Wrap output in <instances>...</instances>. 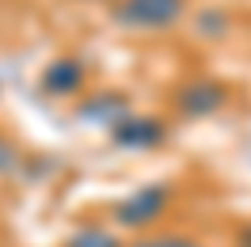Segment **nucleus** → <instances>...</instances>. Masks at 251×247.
<instances>
[{"instance_id":"nucleus-6","label":"nucleus","mask_w":251,"mask_h":247,"mask_svg":"<svg viewBox=\"0 0 251 247\" xmlns=\"http://www.w3.org/2000/svg\"><path fill=\"white\" fill-rule=\"evenodd\" d=\"M65 247H118V240H114L110 232H103V228H84V232H76Z\"/></svg>"},{"instance_id":"nucleus-9","label":"nucleus","mask_w":251,"mask_h":247,"mask_svg":"<svg viewBox=\"0 0 251 247\" xmlns=\"http://www.w3.org/2000/svg\"><path fill=\"white\" fill-rule=\"evenodd\" d=\"M168 240V236H164ZM164 240H141V244H129V247H164Z\"/></svg>"},{"instance_id":"nucleus-1","label":"nucleus","mask_w":251,"mask_h":247,"mask_svg":"<svg viewBox=\"0 0 251 247\" xmlns=\"http://www.w3.org/2000/svg\"><path fill=\"white\" fill-rule=\"evenodd\" d=\"M187 12V0H122L114 8V19L126 27H141V31H164Z\"/></svg>"},{"instance_id":"nucleus-10","label":"nucleus","mask_w":251,"mask_h":247,"mask_svg":"<svg viewBox=\"0 0 251 247\" xmlns=\"http://www.w3.org/2000/svg\"><path fill=\"white\" fill-rule=\"evenodd\" d=\"M240 244H244V247H251V228L244 232V236H240Z\"/></svg>"},{"instance_id":"nucleus-5","label":"nucleus","mask_w":251,"mask_h":247,"mask_svg":"<svg viewBox=\"0 0 251 247\" xmlns=\"http://www.w3.org/2000/svg\"><path fill=\"white\" fill-rule=\"evenodd\" d=\"M164 137L160 122L152 118H129V122H114V141L118 145H129V148H141V145H156Z\"/></svg>"},{"instance_id":"nucleus-7","label":"nucleus","mask_w":251,"mask_h":247,"mask_svg":"<svg viewBox=\"0 0 251 247\" xmlns=\"http://www.w3.org/2000/svg\"><path fill=\"white\" fill-rule=\"evenodd\" d=\"M12 164H16V148H12L8 141L0 137V171H8V168H12Z\"/></svg>"},{"instance_id":"nucleus-8","label":"nucleus","mask_w":251,"mask_h":247,"mask_svg":"<svg viewBox=\"0 0 251 247\" xmlns=\"http://www.w3.org/2000/svg\"><path fill=\"white\" fill-rule=\"evenodd\" d=\"M164 247H198V244H190V240H175V236H168V240H164Z\"/></svg>"},{"instance_id":"nucleus-3","label":"nucleus","mask_w":251,"mask_h":247,"mask_svg":"<svg viewBox=\"0 0 251 247\" xmlns=\"http://www.w3.org/2000/svg\"><path fill=\"white\" fill-rule=\"evenodd\" d=\"M221 103H225V88L213 84V80H194V84H187V88L179 92V110L190 114V118H205V114H213Z\"/></svg>"},{"instance_id":"nucleus-2","label":"nucleus","mask_w":251,"mask_h":247,"mask_svg":"<svg viewBox=\"0 0 251 247\" xmlns=\"http://www.w3.org/2000/svg\"><path fill=\"white\" fill-rule=\"evenodd\" d=\"M164 201H168V186H141L137 194H129V198L114 209V221L126 224V228H145L149 221H156V213L164 209Z\"/></svg>"},{"instance_id":"nucleus-4","label":"nucleus","mask_w":251,"mask_h":247,"mask_svg":"<svg viewBox=\"0 0 251 247\" xmlns=\"http://www.w3.org/2000/svg\"><path fill=\"white\" fill-rule=\"evenodd\" d=\"M84 88V65L76 57H57L42 73V92L46 95H73Z\"/></svg>"}]
</instances>
